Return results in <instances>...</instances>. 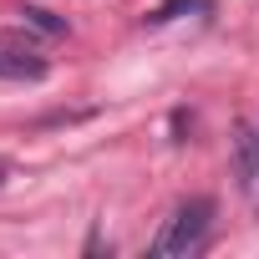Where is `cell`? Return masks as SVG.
Segmentation results:
<instances>
[{
    "mask_svg": "<svg viewBox=\"0 0 259 259\" xmlns=\"http://www.w3.org/2000/svg\"><path fill=\"white\" fill-rule=\"evenodd\" d=\"M208 229H213V198H188V203H178V208L168 213V224L158 229L153 254H158V259L193 254V249H203Z\"/></svg>",
    "mask_w": 259,
    "mask_h": 259,
    "instance_id": "1",
    "label": "cell"
},
{
    "mask_svg": "<svg viewBox=\"0 0 259 259\" xmlns=\"http://www.w3.org/2000/svg\"><path fill=\"white\" fill-rule=\"evenodd\" d=\"M51 66L46 56L26 51V46H11V41H0V81H41Z\"/></svg>",
    "mask_w": 259,
    "mask_h": 259,
    "instance_id": "2",
    "label": "cell"
},
{
    "mask_svg": "<svg viewBox=\"0 0 259 259\" xmlns=\"http://www.w3.org/2000/svg\"><path fill=\"white\" fill-rule=\"evenodd\" d=\"M234 173H239L244 188H254V178H259V127L239 138V148H234Z\"/></svg>",
    "mask_w": 259,
    "mask_h": 259,
    "instance_id": "3",
    "label": "cell"
},
{
    "mask_svg": "<svg viewBox=\"0 0 259 259\" xmlns=\"http://www.w3.org/2000/svg\"><path fill=\"white\" fill-rule=\"evenodd\" d=\"M21 16H26V26H36V31H46V36H66V21H56V16L41 11V6H26Z\"/></svg>",
    "mask_w": 259,
    "mask_h": 259,
    "instance_id": "4",
    "label": "cell"
},
{
    "mask_svg": "<svg viewBox=\"0 0 259 259\" xmlns=\"http://www.w3.org/2000/svg\"><path fill=\"white\" fill-rule=\"evenodd\" d=\"M183 11H208V0H163V6H158L148 21L163 26V21H173V16H183Z\"/></svg>",
    "mask_w": 259,
    "mask_h": 259,
    "instance_id": "5",
    "label": "cell"
},
{
    "mask_svg": "<svg viewBox=\"0 0 259 259\" xmlns=\"http://www.w3.org/2000/svg\"><path fill=\"white\" fill-rule=\"evenodd\" d=\"M6 178H11V163H6V158H0V183H6Z\"/></svg>",
    "mask_w": 259,
    "mask_h": 259,
    "instance_id": "6",
    "label": "cell"
}]
</instances>
